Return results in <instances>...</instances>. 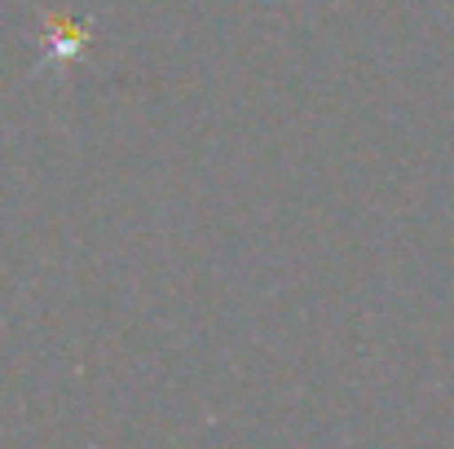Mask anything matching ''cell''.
I'll return each mask as SVG.
<instances>
[{
  "label": "cell",
  "instance_id": "cell-1",
  "mask_svg": "<svg viewBox=\"0 0 454 449\" xmlns=\"http://www.w3.org/2000/svg\"><path fill=\"white\" fill-rule=\"evenodd\" d=\"M89 27L84 22H75V18H44V62L53 66V71H62V66H71L84 49H89Z\"/></svg>",
  "mask_w": 454,
  "mask_h": 449
}]
</instances>
